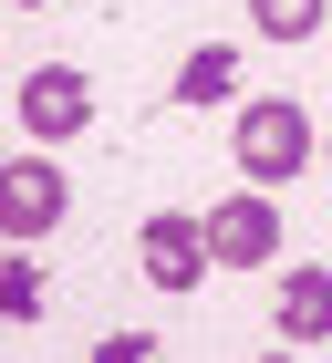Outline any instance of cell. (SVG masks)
I'll return each mask as SVG.
<instances>
[{
	"instance_id": "cell-1",
	"label": "cell",
	"mask_w": 332,
	"mask_h": 363,
	"mask_svg": "<svg viewBox=\"0 0 332 363\" xmlns=\"http://www.w3.org/2000/svg\"><path fill=\"white\" fill-rule=\"evenodd\" d=\"M228 156H239L249 187L301 177V167H311V114L291 104V94H260V104H239V125H228Z\"/></svg>"
},
{
	"instance_id": "cell-2",
	"label": "cell",
	"mask_w": 332,
	"mask_h": 363,
	"mask_svg": "<svg viewBox=\"0 0 332 363\" xmlns=\"http://www.w3.org/2000/svg\"><path fill=\"white\" fill-rule=\"evenodd\" d=\"M62 208H73V187H62L52 145H31V156H11V167H0V239H11V250L52 239V228H62Z\"/></svg>"
},
{
	"instance_id": "cell-3",
	"label": "cell",
	"mask_w": 332,
	"mask_h": 363,
	"mask_svg": "<svg viewBox=\"0 0 332 363\" xmlns=\"http://www.w3.org/2000/svg\"><path fill=\"white\" fill-rule=\"evenodd\" d=\"M197 218H208V259H218V270H270L280 259V208H270V187H249V177H239V197L197 208Z\"/></svg>"
},
{
	"instance_id": "cell-4",
	"label": "cell",
	"mask_w": 332,
	"mask_h": 363,
	"mask_svg": "<svg viewBox=\"0 0 332 363\" xmlns=\"http://www.w3.org/2000/svg\"><path fill=\"white\" fill-rule=\"evenodd\" d=\"M135 259H145V280H156L166 301H187L197 280L218 270V259H208V218H187V208H156V218L135 228Z\"/></svg>"
},
{
	"instance_id": "cell-5",
	"label": "cell",
	"mask_w": 332,
	"mask_h": 363,
	"mask_svg": "<svg viewBox=\"0 0 332 363\" xmlns=\"http://www.w3.org/2000/svg\"><path fill=\"white\" fill-rule=\"evenodd\" d=\"M94 125V84H83V62H42L21 84V135L31 145H73Z\"/></svg>"
},
{
	"instance_id": "cell-6",
	"label": "cell",
	"mask_w": 332,
	"mask_h": 363,
	"mask_svg": "<svg viewBox=\"0 0 332 363\" xmlns=\"http://www.w3.org/2000/svg\"><path fill=\"white\" fill-rule=\"evenodd\" d=\"M280 333H291V342H332V270H322V259H301V270H280Z\"/></svg>"
},
{
	"instance_id": "cell-7",
	"label": "cell",
	"mask_w": 332,
	"mask_h": 363,
	"mask_svg": "<svg viewBox=\"0 0 332 363\" xmlns=\"http://www.w3.org/2000/svg\"><path fill=\"white\" fill-rule=\"evenodd\" d=\"M228 84H239V52L228 42H197L187 73H177V104H228Z\"/></svg>"
},
{
	"instance_id": "cell-8",
	"label": "cell",
	"mask_w": 332,
	"mask_h": 363,
	"mask_svg": "<svg viewBox=\"0 0 332 363\" xmlns=\"http://www.w3.org/2000/svg\"><path fill=\"white\" fill-rule=\"evenodd\" d=\"M249 31L260 42H311L322 31V0H249Z\"/></svg>"
},
{
	"instance_id": "cell-9",
	"label": "cell",
	"mask_w": 332,
	"mask_h": 363,
	"mask_svg": "<svg viewBox=\"0 0 332 363\" xmlns=\"http://www.w3.org/2000/svg\"><path fill=\"white\" fill-rule=\"evenodd\" d=\"M0 322H42V270H31L21 250L0 259Z\"/></svg>"
},
{
	"instance_id": "cell-10",
	"label": "cell",
	"mask_w": 332,
	"mask_h": 363,
	"mask_svg": "<svg viewBox=\"0 0 332 363\" xmlns=\"http://www.w3.org/2000/svg\"><path fill=\"white\" fill-rule=\"evenodd\" d=\"M94 363H166V353H156L145 333H104V342H94Z\"/></svg>"
},
{
	"instance_id": "cell-11",
	"label": "cell",
	"mask_w": 332,
	"mask_h": 363,
	"mask_svg": "<svg viewBox=\"0 0 332 363\" xmlns=\"http://www.w3.org/2000/svg\"><path fill=\"white\" fill-rule=\"evenodd\" d=\"M260 363H291V353H260Z\"/></svg>"
},
{
	"instance_id": "cell-12",
	"label": "cell",
	"mask_w": 332,
	"mask_h": 363,
	"mask_svg": "<svg viewBox=\"0 0 332 363\" xmlns=\"http://www.w3.org/2000/svg\"><path fill=\"white\" fill-rule=\"evenodd\" d=\"M21 11H42V0H21Z\"/></svg>"
}]
</instances>
